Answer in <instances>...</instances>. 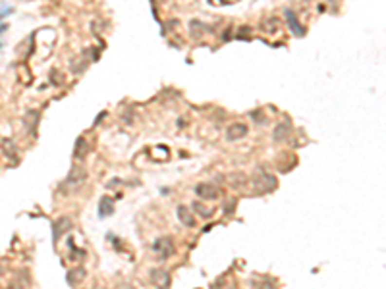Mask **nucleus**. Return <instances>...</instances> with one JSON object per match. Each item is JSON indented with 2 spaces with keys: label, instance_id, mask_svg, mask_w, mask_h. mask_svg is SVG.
<instances>
[{
  "label": "nucleus",
  "instance_id": "1",
  "mask_svg": "<svg viewBox=\"0 0 386 289\" xmlns=\"http://www.w3.org/2000/svg\"><path fill=\"white\" fill-rule=\"evenodd\" d=\"M253 187L257 195H265V193L276 189V178L273 174H269L263 166L257 168V172L253 174Z\"/></svg>",
  "mask_w": 386,
  "mask_h": 289
},
{
  "label": "nucleus",
  "instance_id": "2",
  "mask_svg": "<svg viewBox=\"0 0 386 289\" xmlns=\"http://www.w3.org/2000/svg\"><path fill=\"white\" fill-rule=\"evenodd\" d=\"M153 253L157 254L159 260H166L174 254V241L172 237H159L153 243Z\"/></svg>",
  "mask_w": 386,
  "mask_h": 289
},
{
  "label": "nucleus",
  "instance_id": "3",
  "mask_svg": "<svg viewBox=\"0 0 386 289\" xmlns=\"http://www.w3.org/2000/svg\"><path fill=\"white\" fill-rule=\"evenodd\" d=\"M195 195L201 200H215L221 197V189L213 183H199V185H195Z\"/></svg>",
  "mask_w": 386,
  "mask_h": 289
},
{
  "label": "nucleus",
  "instance_id": "4",
  "mask_svg": "<svg viewBox=\"0 0 386 289\" xmlns=\"http://www.w3.org/2000/svg\"><path fill=\"white\" fill-rule=\"evenodd\" d=\"M72 228V220L68 218V216H62V218H58L55 224H53V241H55V245L60 241V237L68 232Z\"/></svg>",
  "mask_w": 386,
  "mask_h": 289
},
{
  "label": "nucleus",
  "instance_id": "5",
  "mask_svg": "<svg viewBox=\"0 0 386 289\" xmlns=\"http://www.w3.org/2000/svg\"><path fill=\"white\" fill-rule=\"evenodd\" d=\"M245 135H247V126L239 124V122L228 126V129H226V139L228 141H238V139H243Z\"/></svg>",
  "mask_w": 386,
  "mask_h": 289
},
{
  "label": "nucleus",
  "instance_id": "6",
  "mask_svg": "<svg viewBox=\"0 0 386 289\" xmlns=\"http://www.w3.org/2000/svg\"><path fill=\"white\" fill-rule=\"evenodd\" d=\"M176 216H178V220L182 222V226H185V228H193V226H195V216H193V210H189L187 206L180 204V206L176 208Z\"/></svg>",
  "mask_w": 386,
  "mask_h": 289
},
{
  "label": "nucleus",
  "instance_id": "7",
  "mask_svg": "<svg viewBox=\"0 0 386 289\" xmlns=\"http://www.w3.org/2000/svg\"><path fill=\"white\" fill-rule=\"evenodd\" d=\"M87 180V172H85V168H81V166H74L72 170H70V174H68V178H66V183L68 185H77V183H81V181H85Z\"/></svg>",
  "mask_w": 386,
  "mask_h": 289
},
{
  "label": "nucleus",
  "instance_id": "8",
  "mask_svg": "<svg viewBox=\"0 0 386 289\" xmlns=\"http://www.w3.org/2000/svg\"><path fill=\"white\" fill-rule=\"evenodd\" d=\"M151 284L157 288H168L170 286V274L166 270H151Z\"/></svg>",
  "mask_w": 386,
  "mask_h": 289
},
{
  "label": "nucleus",
  "instance_id": "9",
  "mask_svg": "<svg viewBox=\"0 0 386 289\" xmlns=\"http://www.w3.org/2000/svg\"><path fill=\"white\" fill-rule=\"evenodd\" d=\"M286 21H288V27L292 29V33L295 35V37H301L305 31H303V27L299 25V21H297V16L292 12V10H286Z\"/></svg>",
  "mask_w": 386,
  "mask_h": 289
},
{
  "label": "nucleus",
  "instance_id": "10",
  "mask_svg": "<svg viewBox=\"0 0 386 289\" xmlns=\"http://www.w3.org/2000/svg\"><path fill=\"white\" fill-rule=\"evenodd\" d=\"M37 122H39V112L37 110H27V114L23 118V124H25V127L29 129V133L33 137L37 135Z\"/></svg>",
  "mask_w": 386,
  "mask_h": 289
},
{
  "label": "nucleus",
  "instance_id": "11",
  "mask_svg": "<svg viewBox=\"0 0 386 289\" xmlns=\"http://www.w3.org/2000/svg\"><path fill=\"white\" fill-rule=\"evenodd\" d=\"M290 133H292V127H290L288 124H278L275 127V131H273V139H275L276 143L286 141V139L290 137Z\"/></svg>",
  "mask_w": 386,
  "mask_h": 289
},
{
  "label": "nucleus",
  "instance_id": "12",
  "mask_svg": "<svg viewBox=\"0 0 386 289\" xmlns=\"http://www.w3.org/2000/svg\"><path fill=\"white\" fill-rule=\"evenodd\" d=\"M114 212V202H112L110 197H103L101 202H99V216L101 218H107Z\"/></svg>",
  "mask_w": 386,
  "mask_h": 289
},
{
  "label": "nucleus",
  "instance_id": "13",
  "mask_svg": "<svg viewBox=\"0 0 386 289\" xmlns=\"http://www.w3.org/2000/svg\"><path fill=\"white\" fill-rule=\"evenodd\" d=\"M83 278H85V268H75V270H72V272L66 276V282H68L70 286H77Z\"/></svg>",
  "mask_w": 386,
  "mask_h": 289
},
{
  "label": "nucleus",
  "instance_id": "14",
  "mask_svg": "<svg viewBox=\"0 0 386 289\" xmlns=\"http://www.w3.org/2000/svg\"><path fill=\"white\" fill-rule=\"evenodd\" d=\"M85 70H87V58H85V56H77V58L72 60V72H74L75 75L83 73Z\"/></svg>",
  "mask_w": 386,
  "mask_h": 289
},
{
  "label": "nucleus",
  "instance_id": "15",
  "mask_svg": "<svg viewBox=\"0 0 386 289\" xmlns=\"http://www.w3.org/2000/svg\"><path fill=\"white\" fill-rule=\"evenodd\" d=\"M87 141H85V137H79L77 141H75V150H74V158H77V160H81V158H85V154H87Z\"/></svg>",
  "mask_w": 386,
  "mask_h": 289
},
{
  "label": "nucleus",
  "instance_id": "16",
  "mask_svg": "<svg viewBox=\"0 0 386 289\" xmlns=\"http://www.w3.org/2000/svg\"><path fill=\"white\" fill-rule=\"evenodd\" d=\"M2 148H4V154L10 156V160L16 164L18 162V150H16V144L12 141H2Z\"/></svg>",
  "mask_w": 386,
  "mask_h": 289
},
{
  "label": "nucleus",
  "instance_id": "17",
  "mask_svg": "<svg viewBox=\"0 0 386 289\" xmlns=\"http://www.w3.org/2000/svg\"><path fill=\"white\" fill-rule=\"evenodd\" d=\"M191 210H195L199 216H203V218H211L213 216V210H209V208H205L201 202H193L191 204Z\"/></svg>",
  "mask_w": 386,
  "mask_h": 289
},
{
  "label": "nucleus",
  "instance_id": "18",
  "mask_svg": "<svg viewBox=\"0 0 386 289\" xmlns=\"http://www.w3.org/2000/svg\"><path fill=\"white\" fill-rule=\"evenodd\" d=\"M189 25H191L189 29H191V35L193 37H201L203 31H207V27H203V23H199V21H191Z\"/></svg>",
  "mask_w": 386,
  "mask_h": 289
},
{
  "label": "nucleus",
  "instance_id": "19",
  "mask_svg": "<svg viewBox=\"0 0 386 289\" xmlns=\"http://www.w3.org/2000/svg\"><path fill=\"white\" fill-rule=\"evenodd\" d=\"M51 81H53V83H62V75H60L56 70L51 72Z\"/></svg>",
  "mask_w": 386,
  "mask_h": 289
},
{
  "label": "nucleus",
  "instance_id": "20",
  "mask_svg": "<svg viewBox=\"0 0 386 289\" xmlns=\"http://www.w3.org/2000/svg\"><path fill=\"white\" fill-rule=\"evenodd\" d=\"M249 33H251V27H241V29H239V33H238V37H239V39H243V37H247Z\"/></svg>",
  "mask_w": 386,
  "mask_h": 289
},
{
  "label": "nucleus",
  "instance_id": "21",
  "mask_svg": "<svg viewBox=\"0 0 386 289\" xmlns=\"http://www.w3.org/2000/svg\"><path fill=\"white\" fill-rule=\"evenodd\" d=\"M234 204H236L234 200H230V202L226 204V208H224V210H226V214H232V208H234Z\"/></svg>",
  "mask_w": 386,
  "mask_h": 289
}]
</instances>
